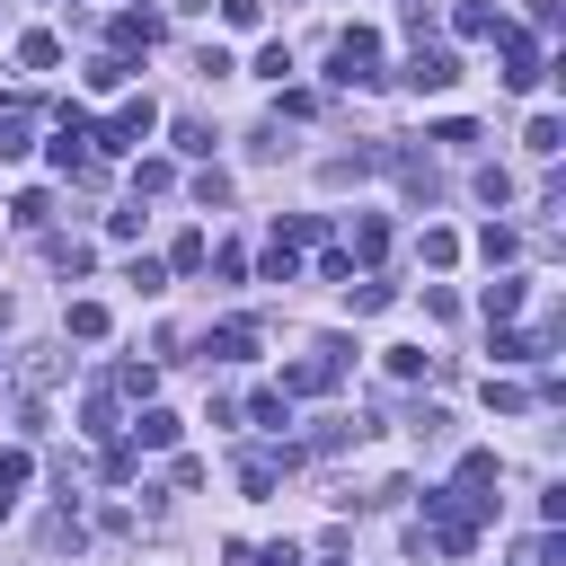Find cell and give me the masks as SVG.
<instances>
[{
    "label": "cell",
    "instance_id": "2e32d148",
    "mask_svg": "<svg viewBox=\"0 0 566 566\" xmlns=\"http://www.w3.org/2000/svg\"><path fill=\"white\" fill-rule=\"evenodd\" d=\"M18 62H27V71H53V62H62V44L35 27V35H18Z\"/></svg>",
    "mask_w": 566,
    "mask_h": 566
},
{
    "label": "cell",
    "instance_id": "1f68e13d",
    "mask_svg": "<svg viewBox=\"0 0 566 566\" xmlns=\"http://www.w3.org/2000/svg\"><path fill=\"white\" fill-rule=\"evenodd\" d=\"M424 142H442V150H469V142H478V124H460V115H451V124H433Z\"/></svg>",
    "mask_w": 566,
    "mask_h": 566
},
{
    "label": "cell",
    "instance_id": "cb8c5ba5",
    "mask_svg": "<svg viewBox=\"0 0 566 566\" xmlns=\"http://www.w3.org/2000/svg\"><path fill=\"white\" fill-rule=\"evenodd\" d=\"M177 150H186V159H212V124L186 115V124H177Z\"/></svg>",
    "mask_w": 566,
    "mask_h": 566
},
{
    "label": "cell",
    "instance_id": "277c9868",
    "mask_svg": "<svg viewBox=\"0 0 566 566\" xmlns=\"http://www.w3.org/2000/svg\"><path fill=\"white\" fill-rule=\"evenodd\" d=\"M495 44H504V88H539V80H548V62H539V35H522V27H495Z\"/></svg>",
    "mask_w": 566,
    "mask_h": 566
},
{
    "label": "cell",
    "instance_id": "7402d4cb",
    "mask_svg": "<svg viewBox=\"0 0 566 566\" xmlns=\"http://www.w3.org/2000/svg\"><path fill=\"white\" fill-rule=\"evenodd\" d=\"M248 416H256V424H292V398H283V389H256Z\"/></svg>",
    "mask_w": 566,
    "mask_h": 566
},
{
    "label": "cell",
    "instance_id": "30bf717a",
    "mask_svg": "<svg viewBox=\"0 0 566 566\" xmlns=\"http://www.w3.org/2000/svg\"><path fill=\"white\" fill-rule=\"evenodd\" d=\"M522 301H531V283H513V274H495V283L478 292V310H486V327H495V318H513Z\"/></svg>",
    "mask_w": 566,
    "mask_h": 566
},
{
    "label": "cell",
    "instance_id": "4dcf8cb0",
    "mask_svg": "<svg viewBox=\"0 0 566 566\" xmlns=\"http://www.w3.org/2000/svg\"><path fill=\"white\" fill-rule=\"evenodd\" d=\"M0 159H27V115H18V106L0 115Z\"/></svg>",
    "mask_w": 566,
    "mask_h": 566
},
{
    "label": "cell",
    "instance_id": "3957f363",
    "mask_svg": "<svg viewBox=\"0 0 566 566\" xmlns=\"http://www.w3.org/2000/svg\"><path fill=\"white\" fill-rule=\"evenodd\" d=\"M150 133H159V106H150V97H124L106 124H88V142H97V150H142Z\"/></svg>",
    "mask_w": 566,
    "mask_h": 566
},
{
    "label": "cell",
    "instance_id": "8d00e7d4",
    "mask_svg": "<svg viewBox=\"0 0 566 566\" xmlns=\"http://www.w3.org/2000/svg\"><path fill=\"white\" fill-rule=\"evenodd\" d=\"M318 566H345V557H318Z\"/></svg>",
    "mask_w": 566,
    "mask_h": 566
},
{
    "label": "cell",
    "instance_id": "52a82bcc",
    "mask_svg": "<svg viewBox=\"0 0 566 566\" xmlns=\"http://www.w3.org/2000/svg\"><path fill=\"white\" fill-rule=\"evenodd\" d=\"M248 354H256V327H248V318H221V327L203 336V363H248Z\"/></svg>",
    "mask_w": 566,
    "mask_h": 566
},
{
    "label": "cell",
    "instance_id": "4fadbf2b",
    "mask_svg": "<svg viewBox=\"0 0 566 566\" xmlns=\"http://www.w3.org/2000/svg\"><path fill=\"white\" fill-rule=\"evenodd\" d=\"M380 248H389V221H380V212H363V221H354V248H345V256L380 265Z\"/></svg>",
    "mask_w": 566,
    "mask_h": 566
},
{
    "label": "cell",
    "instance_id": "6da1fadb",
    "mask_svg": "<svg viewBox=\"0 0 566 566\" xmlns=\"http://www.w3.org/2000/svg\"><path fill=\"white\" fill-rule=\"evenodd\" d=\"M345 363H354V345H345V336H318L301 363H283V398H318V389H336Z\"/></svg>",
    "mask_w": 566,
    "mask_h": 566
},
{
    "label": "cell",
    "instance_id": "5b68a950",
    "mask_svg": "<svg viewBox=\"0 0 566 566\" xmlns=\"http://www.w3.org/2000/svg\"><path fill=\"white\" fill-rule=\"evenodd\" d=\"M451 80H460V53H451V44H416L407 88H416V97H433V88H451Z\"/></svg>",
    "mask_w": 566,
    "mask_h": 566
},
{
    "label": "cell",
    "instance_id": "d6986e66",
    "mask_svg": "<svg viewBox=\"0 0 566 566\" xmlns=\"http://www.w3.org/2000/svg\"><path fill=\"white\" fill-rule=\"evenodd\" d=\"M124 283L150 301V292H168V265H159V256H133V265H124Z\"/></svg>",
    "mask_w": 566,
    "mask_h": 566
},
{
    "label": "cell",
    "instance_id": "f546056e",
    "mask_svg": "<svg viewBox=\"0 0 566 566\" xmlns=\"http://www.w3.org/2000/svg\"><path fill=\"white\" fill-rule=\"evenodd\" d=\"M115 389H124V398H150V389H159V371H150V363H124V371H115Z\"/></svg>",
    "mask_w": 566,
    "mask_h": 566
},
{
    "label": "cell",
    "instance_id": "ffe728a7",
    "mask_svg": "<svg viewBox=\"0 0 566 566\" xmlns=\"http://www.w3.org/2000/svg\"><path fill=\"white\" fill-rule=\"evenodd\" d=\"M486 407H495V416H522V407H531V389H522V380H495V371H486Z\"/></svg>",
    "mask_w": 566,
    "mask_h": 566
},
{
    "label": "cell",
    "instance_id": "ac0fdd59",
    "mask_svg": "<svg viewBox=\"0 0 566 566\" xmlns=\"http://www.w3.org/2000/svg\"><path fill=\"white\" fill-rule=\"evenodd\" d=\"M513 248H522V239H513L504 221H486V230H478V256H486V265H513Z\"/></svg>",
    "mask_w": 566,
    "mask_h": 566
},
{
    "label": "cell",
    "instance_id": "83f0119b",
    "mask_svg": "<svg viewBox=\"0 0 566 566\" xmlns=\"http://www.w3.org/2000/svg\"><path fill=\"white\" fill-rule=\"evenodd\" d=\"M345 301H354V310H389V283H380V274H363V283H345Z\"/></svg>",
    "mask_w": 566,
    "mask_h": 566
},
{
    "label": "cell",
    "instance_id": "7a4b0ae2",
    "mask_svg": "<svg viewBox=\"0 0 566 566\" xmlns=\"http://www.w3.org/2000/svg\"><path fill=\"white\" fill-rule=\"evenodd\" d=\"M327 80L336 88H371L380 80V27H345L336 53H327Z\"/></svg>",
    "mask_w": 566,
    "mask_h": 566
},
{
    "label": "cell",
    "instance_id": "5bb4252c",
    "mask_svg": "<svg viewBox=\"0 0 566 566\" xmlns=\"http://www.w3.org/2000/svg\"><path fill=\"white\" fill-rule=\"evenodd\" d=\"M265 283H301V248H292L283 230L265 239Z\"/></svg>",
    "mask_w": 566,
    "mask_h": 566
},
{
    "label": "cell",
    "instance_id": "e575fe53",
    "mask_svg": "<svg viewBox=\"0 0 566 566\" xmlns=\"http://www.w3.org/2000/svg\"><path fill=\"white\" fill-rule=\"evenodd\" d=\"M221 18H230V27H256V18H265V0H221Z\"/></svg>",
    "mask_w": 566,
    "mask_h": 566
},
{
    "label": "cell",
    "instance_id": "d6a6232c",
    "mask_svg": "<svg viewBox=\"0 0 566 566\" xmlns=\"http://www.w3.org/2000/svg\"><path fill=\"white\" fill-rule=\"evenodd\" d=\"M195 203H203V212H212V203H230V177H221V168H203V177H195Z\"/></svg>",
    "mask_w": 566,
    "mask_h": 566
},
{
    "label": "cell",
    "instance_id": "484cf974",
    "mask_svg": "<svg viewBox=\"0 0 566 566\" xmlns=\"http://www.w3.org/2000/svg\"><path fill=\"white\" fill-rule=\"evenodd\" d=\"M203 256H212V248H203V230H186V239H177V248H168V265H177V274H195V265H203Z\"/></svg>",
    "mask_w": 566,
    "mask_h": 566
},
{
    "label": "cell",
    "instance_id": "9a60e30c",
    "mask_svg": "<svg viewBox=\"0 0 566 566\" xmlns=\"http://www.w3.org/2000/svg\"><path fill=\"white\" fill-rule=\"evenodd\" d=\"M62 327H71L80 345H97V336H106V301H71V310H62Z\"/></svg>",
    "mask_w": 566,
    "mask_h": 566
},
{
    "label": "cell",
    "instance_id": "44dd1931",
    "mask_svg": "<svg viewBox=\"0 0 566 566\" xmlns=\"http://www.w3.org/2000/svg\"><path fill=\"white\" fill-rule=\"evenodd\" d=\"M168 177H177L168 159H133V195H168Z\"/></svg>",
    "mask_w": 566,
    "mask_h": 566
},
{
    "label": "cell",
    "instance_id": "836d02e7",
    "mask_svg": "<svg viewBox=\"0 0 566 566\" xmlns=\"http://www.w3.org/2000/svg\"><path fill=\"white\" fill-rule=\"evenodd\" d=\"M478 203H513V177L504 168H478Z\"/></svg>",
    "mask_w": 566,
    "mask_h": 566
},
{
    "label": "cell",
    "instance_id": "8992f818",
    "mask_svg": "<svg viewBox=\"0 0 566 566\" xmlns=\"http://www.w3.org/2000/svg\"><path fill=\"white\" fill-rule=\"evenodd\" d=\"M106 44H115V53H150V44H159V18H150V9H115V18H106Z\"/></svg>",
    "mask_w": 566,
    "mask_h": 566
},
{
    "label": "cell",
    "instance_id": "4316f807",
    "mask_svg": "<svg viewBox=\"0 0 566 566\" xmlns=\"http://www.w3.org/2000/svg\"><path fill=\"white\" fill-rule=\"evenodd\" d=\"M424 265H433V274L460 265V239H451V230H424Z\"/></svg>",
    "mask_w": 566,
    "mask_h": 566
},
{
    "label": "cell",
    "instance_id": "e0dca14e",
    "mask_svg": "<svg viewBox=\"0 0 566 566\" xmlns=\"http://www.w3.org/2000/svg\"><path fill=\"white\" fill-rule=\"evenodd\" d=\"M522 142H531L539 159H557V150H566V124H557V115H531V133H522Z\"/></svg>",
    "mask_w": 566,
    "mask_h": 566
},
{
    "label": "cell",
    "instance_id": "9c48e42d",
    "mask_svg": "<svg viewBox=\"0 0 566 566\" xmlns=\"http://www.w3.org/2000/svg\"><path fill=\"white\" fill-rule=\"evenodd\" d=\"M133 451H177V416L168 407H142L133 416Z\"/></svg>",
    "mask_w": 566,
    "mask_h": 566
},
{
    "label": "cell",
    "instance_id": "f1b7e54d",
    "mask_svg": "<svg viewBox=\"0 0 566 566\" xmlns=\"http://www.w3.org/2000/svg\"><path fill=\"white\" fill-rule=\"evenodd\" d=\"M380 363H389V371H398V380H416V371H424V363H433V354H424V345H389V354H380Z\"/></svg>",
    "mask_w": 566,
    "mask_h": 566
},
{
    "label": "cell",
    "instance_id": "d590c367",
    "mask_svg": "<svg viewBox=\"0 0 566 566\" xmlns=\"http://www.w3.org/2000/svg\"><path fill=\"white\" fill-rule=\"evenodd\" d=\"M256 566H310V557H301L292 539H274V548H256Z\"/></svg>",
    "mask_w": 566,
    "mask_h": 566
},
{
    "label": "cell",
    "instance_id": "d4e9b609",
    "mask_svg": "<svg viewBox=\"0 0 566 566\" xmlns=\"http://www.w3.org/2000/svg\"><path fill=\"white\" fill-rule=\"evenodd\" d=\"M9 221H18V230H44V221H53V203H44V195H18V203H9Z\"/></svg>",
    "mask_w": 566,
    "mask_h": 566
},
{
    "label": "cell",
    "instance_id": "8fae6325",
    "mask_svg": "<svg viewBox=\"0 0 566 566\" xmlns=\"http://www.w3.org/2000/svg\"><path fill=\"white\" fill-rule=\"evenodd\" d=\"M27 478H35V460H27V451H0V522L18 513V495H27Z\"/></svg>",
    "mask_w": 566,
    "mask_h": 566
},
{
    "label": "cell",
    "instance_id": "603a6c76",
    "mask_svg": "<svg viewBox=\"0 0 566 566\" xmlns=\"http://www.w3.org/2000/svg\"><path fill=\"white\" fill-rule=\"evenodd\" d=\"M124 71H133L124 53H97V62H88V88H124Z\"/></svg>",
    "mask_w": 566,
    "mask_h": 566
},
{
    "label": "cell",
    "instance_id": "ba28073f",
    "mask_svg": "<svg viewBox=\"0 0 566 566\" xmlns=\"http://www.w3.org/2000/svg\"><path fill=\"white\" fill-rule=\"evenodd\" d=\"M548 345L557 336H522V327H495V363L513 371V363H548Z\"/></svg>",
    "mask_w": 566,
    "mask_h": 566
},
{
    "label": "cell",
    "instance_id": "7c38bea8",
    "mask_svg": "<svg viewBox=\"0 0 566 566\" xmlns=\"http://www.w3.org/2000/svg\"><path fill=\"white\" fill-rule=\"evenodd\" d=\"M451 27H460L469 44H486V35L504 27V18H495V0H460V9H451Z\"/></svg>",
    "mask_w": 566,
    "mask_h": 566
}]
</instances>
